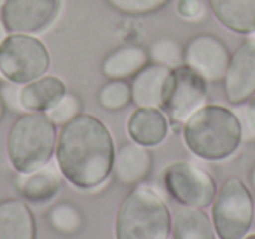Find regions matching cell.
I'll return each instance as SVG.
<instances>
[{
	"instance_id": "7402d4cb",
	"label": "cell",
	"mask_w": 255,
	"mask_h": 239,
	"mask_svg": "<svg viewBox=\"0 0 255 239\" xmlns=\"http://www.w3.org/2000/svg\"><path fill=\"white\" fill-rule=\"evenodd\" d=\"M133 102L131 96V84L126 81H109L100 88L98 91V103L102 109L116 112Z\"/></svg>"
},
{
	"instance_id": "ac0fdd59",
	"label": "cell",
	"mask_w": 255,
	"mask_h": 239,
	"mask_svg": "<svg viewBox=\"0 0 255 239\" xmlns=\"http://www.w3.org/2000/svg\"><path fill=\"white\" fill-rule=\"evenodd\" d=\"M150 61L149 51L142 46H121L105 56L102 63V74L109 81H126L133 79Z\"/></svg>"
},
{
	"instance_id": "7a4b0ae2",
	"label": "cell",
	"mask_w": 255,
	"mask_h": 239,
	"mask_svg": "<svg viewBox=\"0 0 255 239\" xmlns=\"http://www.w3.org/2000/svg\"><path fill=\"white\" fill-rule=\"evenodd\" d=\"M187 148L203 161H224L240 148L243 141L241 124L231 109L205 105L184 124Z\"/></svg>"
},
{
	"instance_id": "d6a6232c",
	"label": "cell",
	"mask_w": 255,
	"mask_h": 239,
	"mask_svg": "<svg viewBox=\"0 0 255 239\" xmlns=\"http://www.w3.org/2000/svg\"><path fill=\"white\" fill-rule=\"evenodd\" d=\"M252 39H255V32H254V33H252Z\"/></svg>"
},
{
	"instance_id": "cb8c5ba5",
	"label": "cell",
	"mask_w": 255,
	"mask_h": 239,
	"mask_svg": "<svg viewBox=\"0 0 255 239\" xmlns=\"http://www.w3.org/2000/svg\"><path fill=\"white\" fill-rule=\"evenodd\" d=\"M110 7L128 16H147L159 12L171 0H105Z\"/></svg>"
},
{
	"instance_id": "5b68a950",
	"label": "cell",
	"mask_w": 255,
	"mask_h": 239,
	"mask_svg": "<svg viewBox=\"0 0 255 239\" xmlns=\"http://www.w3.org/2000/svg\"><path fill=\"white\" fill-rule=\"evenodd\" d=\"M255 217L250 190L238 176H231L217 189L212 203V222L219 239H243Z\"/></svg>"
},
{
	"instance_id": "603a6c76",
	"label": "cell",
	"mask_w": 255,
	"mask_h": 239,
	"mask_svg": "<svg viewBox=\"0 0 255 239\" xmlns=\"http://www.w3.org/2000/svg\"><path fill=\"white\" fill-rule=\"evenodd\" d=\"M149 58L152 63L163 65L168 68H177L184 65V49L171 37H161L156 42H152Z\"/></svg>"
},
{
	"instance_id": "44dd1931",
	"label": "cell",
	"mask_w": 255,
	"mask_h": 239,
	"mask_svg": "<svg viewBox=\"0 0 255 239\" xmlns=\"http://www.w3.org/2000/svg\"><path fill=\"white\" fill-rule=\"evenodd\" d=\"M47 220H49V225L54 231L65 236L79 234L86 224L82 211L75 204L70 203L54 204L49 210V213H47Z\"/></svg>"
},
{
	"instance_id": "e0dca14e",
	"label": "cell",
	"mask_w": 255,
	"mask_h": 239,
	"mask_svg": "<svg viewBox=\"0 0 255 239\" xmlns=\"http://www.w3.org/2000/svg\"><path fill=\"white\" fill-rule=\"evenodd\" d=\"M37 224L30 206L21 199L0 201V239H35Z\"/></svg>"
},
{
	"instance_id": "8992f818",
	"label": "cell",
	"mask_w": 255,
	"mask_h": 239,
	"mask_svg": "<svg viewBox=\"0 0 255 239\" xmlns=\"http://www.w3.org/2000/svg\"><path fill=\"white\" fill-rule=\"evenodd\" d=\"M49 65V49L35 35L9 33L0 46V75L18 86L46 75Z\"/></svg>"
},
{
	"instance_id": "f546056e",
	"label": "cell",
	"mask_w": 255,
	"mask_h": 239,
	"mask_svg": "<svg viewBox=\"0 0 255 239\" xmlns=\"http://www.w3.org/2000/svg\"><path fill=\"white\" fill-rule=\"evenodd\" d=\"M248 180H250V185H252V189L255 190V164L252 166V169H250V175H248Z\"/></svg>"
},
{
	"instance_id": "6da1fadb",
	"label": "cell",
	"mask_w": 255,
	"mask_h": 239,
	"mask_svg": "<svg viewBox=\"0 0 255 239\" xmlns=\"http://www.w3.org/2000/svg\"><path fill=\"white\" fill-rule=\"evenodd\" d=\"M54 154L65 180L81 190H91L110 176L116 150L109 127L95 116L79 114L61 127Z\"/></svg>"
},
{
	"instance_id": "52a82bcc",
	"label": "cell",
	"mask_w": 255,
	"mask_h": 239,
	"mask_svg": "<svg viewBox=\"0 0 255 239\" xmlns=\"http://www.w3.org/2000/svg\"><path fill=\"white\" fill-rule=\"evenodd\" d=\"M206 98L208 82L184 63L171 68L170 89L161 110L166 114L170 124L184 126L192 114L206 105Z\"/></svg>"
},
{
	"instance_id": "4dcf8cb0",
	"label": "cell",
	"mask_w": 255,
	"mask_h": 239,
	"mask_svg": "<svg viewBox=\"0 0 255 239\" xmlns=\"http://www.w3.org/2000/svg\"><path fill=\"white\" fill-rule=\"evenodd\" d=\"M5 103H4V100H2V96H0V120L4 119V116H5Z\"/></svg>"
},
{
	"instance_id": "83f0119b",
	"label": "cell",
	"mask_w": 255,
	"mask_h": 239,
	"mask_svg": "<svg viewBox=\"0 0 255 239\" xmlns=\"http://www.w3.org/2000/svg\"><path fill=\"white\" fill-rule=\"evenodd\" d=\"M0 96L4 100L5 107H11L12 110H21V105H19V89L18 84L14 82H7V84L2 86L0 89Z\"/></svg>"
},
{
	"instance_id": "7c38bea8",
	"label": "cell",
	"mask_w": 255,
	"mask_h": 239,
	"mask_svg": "<svg viewBox=\"0 0 255 239\" xmlns=\"http://www.w3.org/2000/svg\"><path fill=\"white\" fill-rule=\"evenodd\" d=\"M171 68L149 63L133 77L131 96L136 107L161 109L170 89Z\"/></svg>"
},
{
	"instance_id": "ba28073f",
	"label": "cell",
	"mask_w": 255,
	"mask_h": 239,
	"mask_svg": "<svg viewBox=\"0 0 255 239\" xmlns=\"http://www.w3.org/2000/svg\"><path fill=\"white\" fill-rule=\"evenodd\" d=\"M163 178L168 194L182 206L206 208L217 194L215 178L194 162H173L164 169Z\"/></svg>"
},
{
	"instance_id": "5bb4252c",
	"label": "cell",
	"mask_w": 255,
	"mask_h": 239,
	"mask_svg": "<svg viewBox=\"0 0 255 239\" xmlns=\"http://www.w3.org/2000/svg\"><path fill=\"white\" fill-rule=\"evenodd\" d=\"M63 183V175L58 169V166L49 164L35 169L32 173H25L19 175L16 187L18 192L26 203L33 204H42L51 201L61 189Z\"/></svg>"
},
{
	"instance_id": "2e32d148",
	"label": "cell",
	"mask_w": 255,
	"mask_h": 239,
	"mask_svg": "<svg viewBox=\"0 0 255 239\" xmlns=\"http://www.w3.org/2000/svg\"><path fill=\"white\" fill-rule=\"evenodd\" d=\"M67 93V86L56 75L42 77L23 84L19 89V105L26 112H47Z\"/></svg>"
},
{
	"instance_id": "f1b7e54d",
	"label": "cell",
	"mask_w": 255,
	"mask_h": 239,
	"mask_svg": "<svg viewBox=\"0 0 255 239\" xmlns=\"http://www.w3.org/2000/svg\"><path fill=\"white\" fill-rule=\"evenodd\" d=\"M9 35V32H7V28H5V25H4V21L0 19V46H2V42L5 40V37Z\"/></svg>"
},
{
	"instance_id": "3957f363",
	"label": "cell",
	"mask_w": 255,
	"mask_h": 239,
	"mask_svg": "<svg viewBox=\"0 0 255 239\" xmlns=\"http://www.w3.org/2000/svg\"><path fill=\"white\" fill-rule=\"evenodd\" d=\"M170 208L157 190L135 185L121 203L116 217V239H170Z\"/></svg>"
},
{
	"instance_id": "30bf717a",
	"label": "cell",
	"mask_w": 255,
	"mask_h": 239,
	"mask_svg": "<svg viewBox=\"0 0 255 239\" xmlns=\"http://www.w3.org/2000/svg\"><path fill=\"white\" fill-rule=\"evenodd\" d=\"M231 61L227 46L212 33H199L187 42L184 63L199 74L208 84L222 82Z\"/></svg>"
},
{
	"instance_id": "1f68e13d",
	"label": "cell",
	"mask_w": 255,
	"mask_h": 239,
	"mask_svg": "<svg viewBox=\"0 0 255 239\" xmlns=\"http://www.w3.org/2000/svg\"><path fill=\"white\" fill-rule=\"evenodd\" d=\"M243 239H255V234H252V236H247V238H243Z\"/></svg>"
},
{
	"instance_id": "4316f807",
	"label": "cell",
	"mask_w": 255,
	"mask_h": 239,
	"mask_svg": "<svg viewBox=\"0 0 255 239\" xmlns=\"http://www.w3.org/2000/svg\"><path fill=\"white\" fill-rule=\"evenodd\" d=\"M177 12L185 21H199L205 16L206 9L203 0H178Z\"/></svg>"
},
{
	"instance_id": "ffe728a7",
	"label": "cell",
	"mask_w": 255,
	"mask_h": 239,
	"mask_svg": "<svg viewBox=\"0 0 255 239\" xmlns=\"http://www.w3.org/2000/svg\"><path fill=\"white\" fill-rule=\"evenodd\" d=\"M171 234L175 239H215V227L203 208H178L171 217Z\"/></svg>"
},
{
	"instance_id": "d6986e66",
	"label": "cell",
	"mask_w": 255,
	"mask_h": 239,
	"mask_svg": "<svg viewBox=\"0 0 255 239\" xmlns=\"http://www.w3.org/2000/svg\"><path fill=\"white\" fill-rule=\"evenodd\" d=\"M213 16L240 35L255 32V0H208Z\"/></svg>"
},
{
	"instance_id": "277c9868",
	"label": "cell",
	"mask_w": 255,
	"mask_h": 239,
	"mask_svg": "<svg viewBox=\"0 0 255 239\" xmlns=\"http://www.w3.org/2000/svg\"><path fill=\"white\" fill-rule=\"evenodd\" d=\"M56 148V124L46 112H28L18 117L7 136V155L19 173H32L51 161Z\"/></svg>"
},
{
	"instance_id": "8fae6325",
	"label": "cell",
	"mask_w": 255,
	"mask_h": 239,
	"mask_svg": "<svg viewBox=\"0 0 255 239\" xmlns=\"http://www.w3.org/2000/svg\"><path fill=\"white\" fill-rule=\"evenodd\" d=\"M224 91L231 105H243L255 95V39L252 37L231 53Z\"/></svg>"
},
{
	"instance_id": "9a60e30c",
	"label": "cell",
	"mask_w": 255,
	"mask_h": 239,
	"mask_svg": "<svg viewBox=\"0 0 255 239\" xmlns=\"http://www.w3.org/2000/svg\"><path fill=\"white\" fill-rule=\"evenodd\" d=\"M128 133L135 143L143 147H157L168 136V117L161 109L138 107L129 116Z\"/></svg>"
},
{
	"instance_id": "9c48e42d",
	"label": "cell",
	"mask_w": 255,
	"mask_h": 239,
	"mask_svg": "<svg viewBox=\"0 0 255 239\" xmlns=\"http://www.w3.org/2000/svg\"><path fill=\"white\" fill-rule=\"evenodd\" d=\"M61 0H4L0 19L9 33H42L56 21Z\"/></svg>"
},
{
	"instance_id": "4fadbf2b",
	"label": "cell",
	"mask_w": 255,
	"mask_h": 239,
	"mask_svg": "<svg viewBox=\"0 0 255 239\" xmlns=\"http://www.w3.org/2000/svg\"><path fill=\"white\" fill-rule=\"evenodd\" d=\"M152 162L154 157L149 147H143L135 141L124 143L123 147L117 148L114 155V178L123 185L135 187L150 175Z\"/></svg>"
},
{
	"instance_id": "484cf974",
	"label": "cell",
	"mask_w": 255,
	"mask_h": 239,
	"mask_svg": "<svg viewBox=\"0 0 255 239\" xmlns=\"http://www.w3.org/2000/svg\"><path fill=\"white\" fill-rule=\"evenodd\" d=\"M236 116H238V114H236ZM238 119H240V124H241L243 140L255 141V95L252 96L248 102L243 103Z\"/></svg>"
},
{
	"instance_id": "836d02e7",
	"label": "cell",
	"mask_w": 255,
	"mask_h": 239,
	"mask_svg": "<svg viewBox=\"0 0 255 239\" xmlns=\"http://www.w3.org/2000/svg\"><path fill=\"white\" fill-rule=\"evenodd\" d=\"M0 2H2V0H0Z\"/></svg>"
},
{
	"instance_id": "d4e9b609",
	"label": "cell",
	"mask_w": 255,
	"mask_h": 239,
	"mask_svg": "<svg viewBox=\"0 0 255 239\" xmlns=\"http://www.w3.org/2000/svg\"><path fill=\"white\" fill-rule=\"evenodd\" d=\"M81 109H82V103H81V100H79V96L74 95V93H65L60 102L47 110L46 116L49 117L56 126H65V124L70 122L72 119H75L79 114H82Z\"/></svg>"
}]
</instances>
